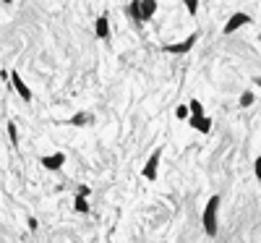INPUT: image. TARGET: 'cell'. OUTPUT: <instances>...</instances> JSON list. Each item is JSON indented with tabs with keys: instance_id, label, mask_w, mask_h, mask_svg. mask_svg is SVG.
<instances>
[{
	"instance_id": "8",
	"label": "cell",
	"mask_w": 261,
	"mask_h": 243,
	"mask_svg": "<svg viewBox=\"0 0 261 243\" xmlns=\"http://www.w3.org/2000/svg\"><path fill=\"white\" fill-rule=\"evenodd\" d=\"M94 34H97V39H104V42L110 39V16H107V13H102V16L97 18Z\"/></svg>"
},
{
	"instance_id": "14",
	"label": "cell",
	"mask_w": 261,
	"mask_h": 243,
	"mask_svg": "<svg viewBox=\"0 0 261 243\" xmlns=\"http://www.w3.org/2000/svg\"><path fill=\"white\" fill-rule=\"evenodd\" d=\"M8 139H11L13 147L18 144V128H16V123H8Z\"/></svg>"
},
{
	"instance_id": "19",
	"label": "cell",
	"mask_w": 261,
	"mask_h": 243,
	"mask_svg": "<svg viewBox=\"0 0 261 243\" xmlns=\"http://www.w3.org/2000/svg\"><path fill=\"white\" fill-rule=\"evenodd\" d=\"M253 81H256V87H261V76H259V79H253Z\"/></svg>"
},
{
	"instance_id": "20",
	"label": "cell",
	"mask_w": 261,
	"mask_h": 243,
	"mask_svg": "<svg viewBox=\"0 0 261 243\" xmlns=\"http://www.w3.org/2000/svg\"><path fill=\"white\" fill-rule=\"evenodd\" d=\"M0 3H5V5H11V3H13V0H0Z\"/></svg>"
},
{
	"instance_id": "5",
	"label": "cell",
	"mask_w": 261,
	"mask_h": 243,
	"mask_svg": "<svg viewBox=\"0 0 261 243\" xmlns=\"http://www.w3.org/2000/svg\"><path fill=\"white\" fill-rule=\"evenodd\" d=\"M8 79H11L13 89H16V92L21 94V100H24V102H32V89L26 87V81L21 79V73H18V71H11V73H8Z\"/></svg>"
},
{
	"instance_id": "9",
	"label": "cell",
	"mask_w": 261,
	"mask_h": 243,
	"mask_svg": "<svg viewBox=\"0 0 261 243\" xmlns=\"http://www.w3.org/2000/svg\"><path fill=\"white\" fill-rule=\"evenodd\" d=\"M154 13H157V0H141V24L154 18Z\"/></svg>"
},
{
	"instance_id": "15",
	"label": "cell",
	"mask_w": 261,
	"mask_h": 243,
	"mask_svg": "<svg viewBox=\"0 0 261 243\" xmlns=\"http://www.w3.org/2000/svg\"><path fill=\"white\" fill-rule=\"evenodd\" d=\"M188 115H191V113H188V105H178V107H175V118H178V121H186Z\"/></svg>"
},
{
	"instance_id": "1",
	"label": "cell",
	"mask_w": 261,
	"mask_h": 243,
	"mask_svg": "<svg viewBox=\"0 0 261 243\" xmlns=\"http://www.w3.org/2000/svg\"><path fill=\"white\" fill-rule=\"evenodd\" d=\"M217 209H220V196H211L207 201V207H204V217H201L204 230H207L209 238H214V235H217Z\"/></svg>"
},
{
	"instance_id": "11",
	"label": "cell",
	"mask_w": 261,
	"mask_h": 243,
	"mask_svg": "<svg viewBox=\"0 0 261 243\" xmlns=\"http://www.w3.org/2000/svg\"><path fill=\"white\" fill-rule=\"evenodd\" d=\"M128 13H131V18H136V21L141 24V0H131Z\"/></svg>"
},
{
	"instance_id": "10",
	"label": "cell",
	"mask_w": 261,
	"mask_h": 243,
	"mask_svg": "<svg viewBox=\"0 0 261 243\" xmlns=\"http://www.w3.org/2000/svg\"><path fill=\"white\" fill-rule=\"evenodd\" d=\"M91 123V113H76L73 118H68V126H89Z\"/></svg>"
},
{
	"instance_id": "13",
	"label": "cell",
	"mask_w": 261,
	"mask_h": 243,
	"mask_svg": "<svg viewBox=\"0 0 261 243\" xmlns=\"http://www.w3.org/2000/svg\"><path fill=\"white\" fill-rule=\"evenodd\" d=\"M188 113H191V115H204V105L199 100H191V102H188Z\"/></svg>"
},
{
	"instance_id": "6",
	"label": "cell",
	"mask_w": 261,
	"mask_h": 243,
	"mask_svg": "<svg viewBox=\"0 0 261 243\" xmlns=\"http://www.w3.org/2000/svg\"><path fill=\"white\" fill-rule=\"evenodd\" d=\"M159 157H162V149H154V152H152V157L146 159V165H144V178H146V180H157Z\"/></svg>"
},
{
	"instance_id": "12",
	"label": "cell",
	"mask_w": 261,
	"mask_h": 243,
	"mask_svg": "<svg viewBox=\"0 0 261 243\" xmlns=\"http://www.w3.org/2000/svg\"><path fill=\"white\" fill-rule=\"evenodd\" d=\"M73 209H76V212H84V214H87V212H89L87 196H81V193H79V196H76V201H73Z\"/></svg>"
},
{
	"instance_id": "16",
	"label": "cell",
	"mask_w": 261,
	"mask_h": 243,
	"mask_svg": "<svg viewBox=\"0 0 261 243\" xmlns=\"http://www.w3.org/2000/svg\"><path fill=\"white\" fill-rule=\"evenodd\" d=\"M183 3H186V8H188V13H191V16H196V13H199V0H183Z\"/></svg>"
},
{
	"instance_id": "4",
	"label": "cell",
	"mask_w": 261,
	"mask_h": 243,
	"mask_svg": "<svg viewBox=\"0 0 261 243\" xmlns=\"http://www.w3.org/2000/svg\"><path fill=\"white\" fill-rule=\"evenodd\" d=\"M39 165H42V168H45V170H60L63 168V165H66V155H63V152H55V155H42L39 157Z\"/></svg>"
},
{
	"instance_id": "3",
	"label": "cell",
	"mask_w": 261,
	"mask_h": 243,
	"mask_svg": "<svg viewBox=\"0 0 261 243\" xmlns=\"http://www.w3.org/2000/svg\"><path fill=\"white\" fill-rule=\"evenodd\" d=\"M245 24H251V16H248V13H243V11H238V13H232V16L227 18V24L222 26V34H232V32H238Z\"/></svg>"
},
{
	"instance_id": "2",
	"label": "cell",
	"mask_w": 261,
	"mask_h": 243,
	"mask_svg": "<svg viewBox=\"0 0 261 243\" xmlns=\"http://www.w3.org/2000/svg\"><path fill=\"white\" fill-rule=\"evenodd\" d=\"M196 39H199V34H188L186 39H183V42H175V45H165L162 47V50L165 52H170V55H186V52H191L193 50V45H196Z\"/></svg>"
},
{
	"instance_id": "7",
	"label": "cell",
	"mask_w": 261,
	"mask_h": 243,
	"mask_svg": "<svg viewBox=\"0 0 261 243\" xmlns=\"http://www.w3.org/2000/svg\"><path fill=\"white\" fill-rule=\"evenodd\" d=\"M186 121H188V126L193 131H199V134H209L211 131V118H207V115H188Z\"/></svg>"
},
{
	"instance_id": "18",
	"label": "cell",
	"mask_w": 261,
	"mask_h": 243,
	"mask_svg": "<svg viewBox=\"0 0 261 243\" xmlns=\"http://www.w3.org/2000/svg\"><path fill=\"white\" fill-rule=\"evenodd\" d=\"M253 170H256V178L261 180V157H256V162H253Z\"/></svg>"
},
{
	"instance_id": "17",
	"label": "cell",
	"mask_w": 261,
	"mask_h": 243,
	"mask_svg": "<svg viewBox=\"0 0 261 243\" xmlns=\"http://www.w3.org/2000/svg\"><path fill=\"white\" fill-rule=\"evenodd\" d=\"M253 105V94L251 92H243L241 94V107H251Z\"/></svg>"
}]
</instances>
